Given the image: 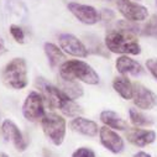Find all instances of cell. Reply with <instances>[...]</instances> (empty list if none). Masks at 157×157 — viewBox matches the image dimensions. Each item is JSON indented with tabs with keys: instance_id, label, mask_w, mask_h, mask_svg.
<instances>
[{
	"instance_id": "1",
	"label": "cell",
	"mask_w": 157,
	"mask_h": 157,
	"mask_svg": "<svg viewBox=\"0 0 157 157\" xmlns=\"http://www.w3.org/2000/svg\"><path fill=\"white\" fill-rule=\"evenodd\" d=\"M36 86L41 89V94L46 100L47 105L52 109H59L67 116H78L83 113V109L73 99L66 95L58 87L47 83L42 77L37 78Z\"/></svg>"
},
{
	"instance_id": "2",
	"label": "cell",
	"mask_w": 157,
	"mask_h": 157,
	"mask_svg": "<svg viewBox=\"0 0 157 157\" xmlns=\"http://www.w3.org/2000/svg\"><path fill=\"white\" fill-rule=\"evenodd\" d=\"M105 45L113 53L120 55H140L141 46L134 31L126 30L116 25V29H110L105 35Z\"/></svg>"
},
{
	"instance_id": "3",
	"label": "cell",
	"mask_w": 157,
	"mask_h": 157,
	"mask_svg": "<svg viewBox=\"0 0 157 157\" xmlns=\"http://www.w3.org/2000/svg\"><path fill=\"white\" fill-rule=\"evenodd\" d=\"M59 77L71 81H81L87 84L95 86L99 83L98 73L86 62L79 59L66 61L59 67Z\"/></svg>"
},
{
	"instance_id": "4",
	"label": "cell",
	"mask_w": 157,
	"mask_h": 157,
	"mask_svg": "<svg viewBox=\"0 0 157 157\" xmlns=\"http://www.w3.org/2000/svg\"><path fill=\"white\" fill-rule=\"evenodd\" d=\"M2 79L13 89H22L27 86V66L24 58L11 59L2 71Z\"/></svg>"
},
{
	"instance_id": "5",
	"label": "cell",
	"mask_w": 157,
	"mask_h": 157,
	"mask_svg": "<svg viewBox=\"0 0 157 157\" xmlns=\"http://www.w3.org/2000/svg\"><path fill=\"white\" fill-rule=\"evenodd\" d=\"M41 125L45 135L55 146L62 145L66 135V120L58 114L48 113L41 120Z\"/></svg>"
},
{
	"instance_id": "6",
	"label": "cell",
	"mask_w": 157,
	"mask_h": 157,
	"mask_svg": "<svg viewBox=\"0 0 157 157\" xmlns=\"http://www.w3.org/2000/svg\"><path fill=\"white\" fill-rule=\"evenodd\" d=\"M44 100L45 99L41 93H37V92L29 93L22 105V114L29 121L36 123V121H41L44 119V116L46 115Z\"/></svg>"
},
{
	"instance_id": "7",
	"label": "cell",
	"mask_w": 157,
	"mask_h": 157,
	"mask_svg": "<svg viewBox=\"0 0 157 157\" xmlns=\"http://www.w3.org/2000/svg\"><path fill=\"white\" fill-rule=\"evenodd\" d=\"M117 9H119L120 14L131 22H136V21H142L147 17L148 11L145 6L132 3L130 0H117Z\"/></svg>"
},
{
	"instance_id": "8",
	"label": "cell",
	"mask_w": 157,
	"mask_h": 157,
	"mask_svg": "<svg viewBox=\"0 0 157 157\" xmlns=\"http://www.w3.org/2000/svg\"><path fill=\"white\" fill-rule=\"evenodd\" d=\"M134 104L142 110H150L157 105V95L140 83H134Z\"/></svg>"
},
{
	"instance_id": "9",
	"label": "cell",
	"mask_w": 157,
	"mask_h": 157,
	"mask_svg": "<svg viewBox=\"0 0 157 157\" xmlns=\"http://www.w3.org/2000/svg\"><path fill=\"white\" fill-rule=\"evenodd\" d=\"M58 41H59V45H61V48L71 55V56H74V57H87L88 56V50L87 47L83 45V42L81 40L71 33H62L59 35L58 37Z\"/></svg>"
},
{
	"instance_id": "10",
	"label": "cell",
	"mask_w": 157,
	"mask_h": 157,
	"mask_svg": "<svg viewBox=\"0 0 157 157\" xmlns=\"http://www.w3.org/2000/svg\"><path fill=\"white\" fill-rule=\"evenodd\" d=\"M2 135L5 141H10L14 144L17 151H25L27 147V140L24 137L22 132L11 120H4L2 124Z\"/></svg>"
},
{
	"instance_id": "11",
	"label": "cell",
	"mask_w": 157,
	"mask_h": 157,
	"mask_svg": "<svg viewBox=\"0 0 157 157\" xmlns=\"http://www.w3.org/2000/svg\"><path fill=\"white\" fill-rule=\"evenodd\" d=\"M68 10L86 25H94L100 20V15L98 11L89 5L78 4V3H68Z\"/></svg>"
},
{
	"instance_id": "12",
	"label": "cell",
	"mask_w": 157,
	"mask_h": 157,
	"mask_svg": "<svg viewBox=\"0 0 157 157\" xmlns=\"http://www.w3.org/2000/svg\"><path fill=\"white\" fill-rule=\"evenodd\" d=\"M99 136L101 145L113 153H120L124 150V140L108 126L99 129Z\"/></svg>"
},
{
	"instance_id": "13",
	"label": "cell",
	"mask_w": 157,
	"mask_h": 157,
	"mask_svg": "<svg viewBox=\"0 0 157 157\" xmlns=\"http://www.w3.org/2000/svg\"><path fill=\"white\" fill-rule=\"evenodd\" d=\"M126 139L135 146L144 147L152 144L156 140V132L153 130H144V129H129L126 131Z\"/></svg>"
},
{
	"instance_id": "14",
	"label": "cell",
	"mask_w": 157,
	"mask_h": 157,
	"mask_svg": "<svg viewBox=\"0 0 157 157\" xmlns=\"http://www.w3.org/2000/svg\"><path fill=\"white\" fill-rule=\"evenodd\" d=\"M69 126L73 131L86 136H90V137H94L99 131L98 124L95 121L86 119V117H82V116H75L69 123Z\"/></svg>"
},
{
	"instance_id": "15",
	"label": "cell",
	"mask_w": 157,
	"mask_h": 157,
	"mask_svg": "<svg viewBox=\"0 0 157 157\" xmlns=\"http://www.w3.org/2000/svg\"><path fill=\"white\" fill-rule=\"evenodd\" d=\"M116 69L121 75H141L144 73V68L142 66L136 62L135 59L128 57V56H121L116 59Z\"/></svg>"
},
{
	"instance_id": "16",
	"label": "cell",
	"mask_w": 157,
	"mask_h": 157,
	"mask_svg": "<svg viewBox=\"0 0 157 157\" xmlns=\"http://www.w3.org/2000/svg\"><path fill=\"white\" fill-rule=\"evenodd\" d=\"M100 120L105 126L110 129L120 130V131H124L128 129V123L117 113L111 110H103L100 113Z\"/></svg>"
},
{
	"instance_id": "17",
	"label": "cell",
	"mask_w": 157,
	"mask_h": 157,
	"mask_svg": "<svg viewBox=\"0 0 157 157\" xmlns=\"http://www.w3.org/2000/svg\"><path fill=\"white\" fill-rule=\"evenodd\" d=\"M113 88L115 89V92L119 94L123 99H125V100L132 99V95H134V84L128 79L125 75L116 77L115 79H114V82H113Z\"/></svg>"
},
{
	"instance_id": "18",
	"label": "cell",
	"mask_w": 157,
	"mask_h": 157,
	"mask_svg": "<svg viewBox=\"0 0 157 157\" xmlns=\"http://www.w3.org/2000/svg\"><path fill=\"white\" fill-rule=\"evenodd\" d=\"M58 88L68 95L71 99H78L83 95V88L77 81H71V79H64V78L59 77L58 79Z\"/></svg>"
},
{
	"instance_id": "19",
	"label": "cell",
	"mask_w": 157,
	"mask_h": 157,
	"mask_svg": "<svg viewBox=\"0 0 157 157\" xmlns=\"http://www.w3.org/2000/svg\"><path fill=\"white\" fill-rule=\"evenodd\" d=\"M44 50H45V53L48 58V62H50V66L52 68L57 67L58 64H61L64 59V53L62 52L61 48H58L56 45L51 44V42H46L45 46H44Z\"/></svg>"
},
{
	"instance_id": "20",
	"label": "cell",
	"mask_w": 157,
	"mask_h": 157,
	"mask_svg": "<svg viewBox=\"0 0 157 157\" xmlns=\"http://www.w3.org/2000/svg\"><path fill=\"white\" fill-rule=\"evenodd\" d=\"M129 116H130V121L140 128V126H151L153 124V120L151 119V117L146 116L145 114H142L141 111L136 110V109H130L129 110Z\"/></svg>"
},
{
	"instance_id": "21",
	"label": "cell",
	"mask_w": 157,
	"mask_h": 157,
	"mask_svg": "<svg viewBox=\"0 0 157 157\" xmlns=\"http://www.w3.org/2000/svg\"><path fill=\"white\" fill-rule=\"evenodd\" d=\"M142 33L146 35V36L157 38V14L151 16V19L145 25V27L142 30Z\"/></svg>"
},
{
	"instance_id": "22",
	"label": "cell",
	"mask_w": 157,
	"mask_h": 157,
	"mask_svg": "<svg viewBox=\"0 0 157 157\" xmlns=\"http://www.w3.org/2000/svg\"><path fill=\"white\" fill-rule=\"evenodd\" d=\"M10 33L17 44H25V33H24L21 27H19L17 25H11L10 26Z\"/></svg>"
},
{
	"instance_id": "23",
	"label": "cell",
	"mask_w": 157,
	"mask_h": 157,
	"mask_svg": "<svg viewBox=\"0 0 157 157\" xmlns=\"http://www.w3.org/2000/svg\"><path fill=\"white\" fill-rule=\"evenodd\" d=\"M72 157H95V153L89 147H79L72 153Z\"/></svg>"
},
{
	"instance_id": "24",
	"label": "cell",
	"mask_w": 157,
	"mask_h": 157,
	"mask_svg": "<svg viewBox=\"0 0 157 157\" xmlns=\"http://www.w3.org/2000/svg\"><path fill=\"white\" fill-rule=\"evenodd\" d=\"M146 67L150 71V73L156 78L157 81V58H150L146 62Z\"/></svg>"
},
{
	"instance_id": "25",
	"label": "cell",
	"mask_w": 157,
	"mask_h": 157,
	"mask_svg": "<svg viewBox=\"0 0 157 157\" xmlns=\"http://www.w3.org/2000/svg\"><path fill=\"white\" fill-rule=\"evenodd\" d=\"M100 17H101L103 20H111V19H114V13H113L110 9H104Z\"/></svg>"
},
{
	"instance_id": "26",
	"label": "cell",
	"mask_w": 157,
	"mask_h": 157,
	"mask_svg": "<svg viewBox=\"0 0 157 157\" xmlns=\"http://www.w3.org/2000/svg\"><path fill=\"white\" fill-rule=\"evenodd\" d=\"M6 51H8V50H6V47H5V44H4L3 37H0V56H3Z\"/></svg>"
},
{
	"instance_id": "27",
	"label": "cell",
	"mask_w": 157,
	"mask_h": 157,
	"mask_svg": "<svg viewBox=\"0 0 157 157\" xmlns=\"http://www.w3.org/2000/svg\"><path fill=\"white\" fill-rule=\"evenodd\" d=\"M134 157H152L150 153H147V152H144V151H140V152H137V153H135L134 155Z\"/></svg>"
},
{
	"instance_id": "28",
	"label": "cell",
	"mask_w": 157,
	"mask_h": 157,
	"mask_svg": "<svg viewBox=\"0 0 157 157\" xmlns=\"http://www.w3.org/2000/svg\"><path fill=\"white\" fill-rule=\"evenodd\" d=\"M0 157H9L6 153H4V152H0Z\"/></svg>"
},
{
	"instance_id": "29",
	"label": "cell",
	"mask_w": 157,
	"mask_h": 157,
	"mask_svg": "<svg viewBox=\"0 0 157 157\" xmlns=\"http://www.w3.org/2000/svg\"><path fill=\"white\" fill-rule=\"evenodd\" d=\"M156 2H157V0H156Z\"/></svg>"
}]
</instances>
